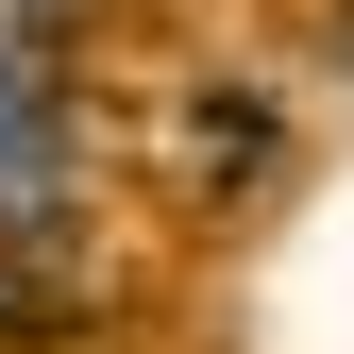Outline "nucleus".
I'll use <instances>...</instances> for the list:
<instances>
[]
</instances>
